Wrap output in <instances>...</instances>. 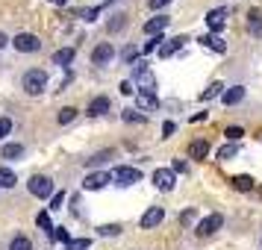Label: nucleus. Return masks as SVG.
<instances>
[{
  "label": "nucleus",
  "mask_w": 262,
  "mask_h": 250,
  "mask_svg": "<svg viewBox=\"0 0 262 250\" xmlns=\"http://www.w3.org/2000/svg\"><path fill=\"white\" fill-rule=\"evenodd\" d=\"M133 83L139 85V95H156V77L144 59L133 62Z\"/></svg>",
  "instance_id": "nucleus-1"
},
{
  "label": "nucleus",
  "mask_w": 262,
  "mask_h": 250,
  "mask_svg": "<svg viewBox=\"0 0 262 250\" xmlns=\"http://www.w3.org/2000/svg\"><path fill=\"white\" fill-rule=\"evenodd\" d=\"M124 59L130 62V65L136 62V48H133V44H130V48H124Z\"/></svg>",
  "instance_id": "nucleus-42"
},
{
  "label": "nucleus",
  "mask_w": 262,
  "mask_h": 250,
  "mask_svg": "<svg viewBox=\"0 0 262 250\" xmlns=\"http://www.w3.org/2000/svg\"><path fill=\"white\" fill-rule=\"evenodd\" d=\"M121 118L127 121V124H144V121H147L139 109H124V115H121Z\"/></svg>",
  "instance_id": "nucleus-26"
},
{
  "label": "nucleus",
  "mask_w": 262,
  "mask_h": 250,
  "mask_svg": "<svg viewBox=\"0 0 262 250\" xmlns=\"http://www.w3.org/2000/svg\"><path fill=\"white\" fill-rule=\"evenodd\" d=\"M6 44H9V38H6V33H0V50L6 48Z\"/></svg>",
  "instance_id": "nucleus-46"
},
{
  "label": "nucleus",
  "mask_w": 262,
  "mask_h": 250,
  "mask_svg": "<svg viewBox=\"0 0 262 250\" xmlns=\"http://www.w3.org/2000/svg\"><path fill=\"white\" fill-rule=\"evenodd\" d=\"M180 221H183V224H191V221H194V209H183V212H180Z\"/></svg>",
  "instance_id": "nucleus-41"
},
{
  "label": "nucleus",
  "mask_w": 262,
  "mask_h": 250,
  "mask_svg": "<svg viewBox=\"0 0 262 250\" xmlns=\"http://www.w3.org/2000/svg\"><path fill=\"white\" fill-rule=\"evenodd\" d=\"M112 150H100V153H95V156H89V159H85V165L89 168H97V165H103V162H109V159H112Z\"/></svg>",
  "instance_id": "nucleus-23"
},
{
  "label": "nucleus",
  "mask_w": 262,
  "mask_h": 250,
  "mask_svg": "<svg viewBox=\"0 0 262 250\" xmlns=\"http://www.w3.org/2000/svg\"><path fill=\"white\" fill-rule=\"evenodd\" d=\"M248 30H250V36L262 38V12L259 9H250L248 12Z\"/></svg>",
  "instance_id": "nucleus-16"
},
{
  "label": "nucleus",
  "mask_w": 262,
  "mask_h": 250,
  "mask_svg": "<svg viewBox=\"0 0 262 250\" xmlns=\"http://www.w3.org/2000/svg\"><path fill=\"white\" fill-rule=\"evenodd\" d=\"M147 3H150V9H162V6L171 3V0H147Z\"/></svg>",
  "instance_id": "nucleus-44"
},
{
  "label": "nucleus",
  "mask_w": 262,
  "mask_h": 250,
  "mask_svg": "<svg viewBox=\"0 0 262 250\" xmlns=\"http://www.w3.org/2000/svg\"><path fill=\"white\" fill-rule=\"evenodd\" d=\"M154 186L162 191H171L174 189V171L171 168H159V171H154Z\"/></svg>",
  "instance_id": "nucleus-11"
},
{
  "label": "nucleus",
  "mask_w": 262,
  "mask_h": 250,
  "mask_svg": "<svg viewBox=\"0 0 262 250\" xmlns=\"http://www.w3.org/2000/svg\"><path fill=\"white\" fill-rule=\"evenodd\" d=\"M74 62V48H62L53 53V65H62V68H68Z\"/></svg>",
  "instance_id": "nucleus-19"
},
{
  "label": "nucleus",
  "mask_w": 262,
  "mask_h": 250,
  "mask_svg": "<svg viewBox=\"0 0 262 250\" xmlns=\"http://www.w3.org/2000/svg\"><path fill=\"white\" fill-rule=\"evenodd\" d=\"M218 95H224V85H221V83H212V85H209V88L201 95V100H203V103H209V100H215Z\"/></svg>",
  "instance_id": "nucleus-24"
},
{
  "label": "nucleus",
  "mask_w": 262,
  "mask_h": 250,
  "mask_svg": "<svg viewBox=\"0 0 262 250\" xmlns=\"http://www.w3.org/2000/svg\"><path fill=\"white\" fill-rule=\"evenodd\" d=\"M221 224H224V215H221V212H212L209 218H203L201 224H198V236H201V238L212 236L215 230H221Z\"/></svg>",
  "instance_id": "nucleus-7"
},
{
  "label": "nucleus",
  "mask_w": 262,
  "mask_h": 250,
  "mask_svg": "<svg viewBox=\"0 0 262 250\" xmlns=\"http://www.w3.org/2000/svg\"><path fill=\"white\" fill-rule=\"evenodd\" d=\"M183 44H186V38H183V36H177V38H168V41H165V44H162L159 50H156V53H159L162 59H168V56H174V53H177V50L183 48Z\"/></svg>",
  "instance_id": "nucleus-13"
},
{
  "label": "nucleus",
  "mask_w": 262,
  "mask_h": 250,
  "mask_svg": "<svg viewBox=\"0 0 262 250\" xmlns=\"http://www.w3.org/2000/svg\"><path fill=\"white\" fill-rule=\"evenodd\" d=\"M53 238H56V241H62V244H68V241H71L68 226H53Z\"/></svg>",
  "instance_id": "nucleus-32"
},
{
  "label": "nucleus",
  "mask_w": 262,
  "mask_h": 250,
  "mask_svg": "<svg viewBox=\"0 0 262 250\" xmlns=\"http://www.w3.org/2000/svg\"><path fill=\"white\" fill-rule=\"evenodd\" d=\"M9 250H33V241L27 236H15L12 241H9Z\"/></svg>",
  "instance_id": "nucleus-25"
},
{
  "label": "nucleus",
  "mask_w": 262,
  "mask_h": 250,
  "mask_svg": "<svg viewBox=\"0 0 262 250\" xmlns=\"http://www.w3.org/2000/svg\"><path fill=\"white\" fill-rule=\"evenodd\" d=\"M109 183H112V174H103V171H92V174L83 179V189H85V191H100L103 186H109Z\"/></svg>",
  "instance_id": "nucleus-8"
},
{
  "label": "nucleus",
  "mask_w": 262,
  "mask_h": 250,
  "mask_svg": "<svg viewBox=\"0 0 262 250\" xmlns=\"http://www.w3.org/2000/svg\"><path fill=\"white\" fill-rule=\"evenodd\" d=\"M12 48L18 50V53H38V50H41V41H38V36H33V33H18V36L12 38Z\"/></svg>",
  "instance_id": "nucleus-5"
},
{
  "label": "nucleus",
  "mask_w": 262,
  "mask_h": 250,
  "mask_svg": "<svg viewBox=\"0 0 262 250\" xmlns=\"http://www.w3.org/2000/svg\"><path fill=\"white\" fill-rule=\"evenodd\" d=\"M50 3H56V6H65V3H68V0H50Z\"/></svg>",
  "instance_id": "nucleus-47"
},
{
  "label": "nucleus",
  "mask_w": 262,
  "mask_h": 250,
  "mask_svg": "<svg viewBox=\"0 0 262 250\" xmlns=\"http://www.w3.org/2000/svg\"><path fill=\"white\" fill-rule=\"evenodd\" d=\"M230 183H233L236 191H253V179H250L248 174H238V177H233Z\"/></svg>",
  "instance_id": "nucleus-22"
},
{
  "label": "nucleus",
  "mask_w": 262,
  "mask_h": 250,
  "mask_svg": "<svg viewBox=\"0 0 262 250\" xmlns=\"http://www.w3.org/2000/svg\"><path fill=\"white\" fill-rule=\"evenodd\" d=\"M112 183H118V186H136V183H142V171L130 168V165H118L112 171Z\"/></svg>",
  "instance_id": "nucleus-4"
},
{
  "label": "nucleus",
  "mask_w": 262,
  "mask_h": 250,
  "mask_svg": "<svg viewBox=\"0 0 262 250\" xmlns=\"http://www.w3.org/2000/svg\"><path fill=\"white\" fill-rule=\"evenodd\" d=\"M36 224L41 226V230H45V233H50V236H53V224H50V215H48V212H38Z\"/></svg>",
  "instance_id": "nucleus-31"
},
{
  "label": "nucleus",
  "mask_w": 262,
  "mask_h": 250,
  "mask_svg": "<svg viewBox=\"0 0 262 250\" xmlns=\"http://www.w3.org/2000/svg\"><path fill=\"white\" fill-rule=\"evenodd\" d=\"M12 132V118H0V142Z\"/></svg>",
  "instance_id": "nucleus-36"
},
{
  "label": "nucleus",
  "mask_w": 262,
  "mask_h": 250,
  "mask_svg": "<svg viewBox=\"0 0 262 250\" xmlns=\"http://www.w3.org/2000/svg\"><path fill=\"white\" fill-rule=\"evenodd\" d=\"M97 233H100V236H106V238H112V236H118V233H121V226L118 224H103V226H97Z\"/></svg>",
  "instance_id": "nucleus-34"
},
{
  "label": "nucleus",
  "mask_w": 262,
  "mask_h": 250,
  "mask_svg": "<svg viewBox=\"0 0 262 250\" xmlns=\"http://www.w3.org/2000/svg\"><path fill=\"white\" fill-rule=\"evenodd\" d=\"M189 156L191 159H206V156H209V142H206V139H194V142L189 144Z\"/></svg>",
  "instance_id": "nucleus-14"
},
{
  "label": "nucleus",
  "mask_w": 262,
  "mask_h": 250,
  "mask_svg": "<svg viewBox=\"0 0 262 250\" xmlns=\"http://www.w3.org/2000/svg\"><path fill=\"white\" fill-rule=\"evenodd\" d=\"M174 130H177V124H174V121H168L165 127H162V132H165V139H168V135H171Z\"/></svg>",
  "instance_id": "nucleus-45"
},
{
  "label": "nucleus",
  "mask_w": 262,
  "mask_h": 250,
  "mask_svg": "<svg viewBox=\"0 0 262 250\" xmlns=\"http://www.w3.org/2000/svg\"><path fill=\"white\" fill-rule=\"evenodd\" d=\"M24 156V144H3L0 159H21Z\"/></svg>",
  "instance_id": "nucleus-20"
},
{
  "label": "nucleus",
  "mask_w": 262,
  "mask_h": 250,
  "mask_svg": "<svg viewBox=\"0 0 262 250\" xmlns=\"http://www.w3.org/2000/svg\"><path fill=\"white\" fill-rule=\"evenodd\" d=\"M159 41H165V38H162V36H154L150 41H147V44H144V53H150V50H159V48H162Z\"/></svg>",
  "instance_id": "nucleus-38"
},
{
  "label": "nucleus",
  "mask_w": 262,
  "mask_h": 250,
  "mask_svg": "<svg viewBox=\"0 0 262 250\" xmlns=\"http://www.w3.org/2000/svg\"><path fill=\"white\" fill-rule=\"evenodd\" d=\"M227 15H230V9H227V6H218V9H209V12H206V24H209V30H212V36L224 30Z\"/></svg>",
  "instance_id": "nucleus-6"
},
{
  "label": "nucleus",
  "mask_w": 262,
  "mask_h": 250,
  "mask_svg": "<svg viewBox=\"0 0 262 250\" xmlns=\"http://www.w3.org/2000/svg\"><path fill=\"white\" fill-rule=\"evenodd\" d=\"M74 118H77V109H74V106H65V109H59V124H71Z\"/></svg>",
  "instance_id": "nucleus-33"
},
{
  "label": "nucleus",
  "mask_w": 262,
  "mask_h": 250,
  "mask_svg": "<svg viewBox=\"0 0 262 250\" xmlns=\"http://www.w3.org/2000/svg\"><path fill=\"white\" fill-rule=\"evenodd\" d=\"M133 92H136V88H133V83H130V80H127V83H121V95H124V97H130Z\"/></svg>",
  "instance_id": "nucleus-43"
},
{
  "label": "nucleus",
  "mask_w": 262,
  "mask_h": 250,
  "mask_svg": "<svg viewBox=\"0 0 262 250\" xmlns=\"http://www.w3.org/2000/svg\"><path fill=\"white\" fill-rule=\"evenodd\" d=\"M238 156V147L236 144H224L221 150H218V159H236Z\"/></svg>",
  "instance_id": "nucleus-29"
},
{
  "label": "nucleus",
  "mask_w": 262,
  "mask_h": 250,
  "mask_svg": "<svg viewBox=\"0 0 262 250\" xmlns=\"http://www.w3.org/2000/svg\"><path fill=\"white\" fill-rule=\"evenodd\" d=\"M62 203H65V194H62V191H56V194L50 197V209L56 212V209H62Z\"/></svg>",
  "instance_id": "nucleus-37"
},
{
  "label": "nucleus",
  "mask_w": 262,
  "mask_h": 250,
  "mask_svg": "<svg viewBox=\"0 0 262 250\" xmlns=\"http://www.w3.org/2000/svg\"><path fill=\"white\" fill-rule=\"evenodd\" d=\"M242 97H245V88L242 85H233V88H224L221 100H224L227 106H236V103H242Z\"/></svg>",
  "instance_id": "nucleus-17"
},
{
  "label": "nucleus",
  "mask_w": 262,
  "mask_h": 250,
  "mask_svg": "<svg viewBox=\"0 0 262 250\" xmlns=\"http://www.w3.org/2000/svg\"><path fill=\"white\" fill-rule=\"evenodd\" d=\"M112 56H115V48H112L109 41H100V44L92 50V65H106Z\"/></svg>",
  "instance_id": "nucleus-10"
},
{
  "label": "nucleus",
  "mask_w": 262,
  "mask_h": 250,
  "mask_svg": "<svg viewBox=\"0 0 262 250\" xmlns=\"http://www.w3.org/2000/svg\"><path fill=\"white\" fill-rule=\"evenodd\" d=\"M162 218H165V209H162V206H150V209L142 215L139 226H142V230H154L156 224H162Z\"/></svg>",
  "instance_id": "nucleus-9"
},
{
  "label": "nucleus",
  "mask_w": 262,
  "mask_h": 250,
  "mask_svg": "<svg viewBox=\"0 0 262 250\" xmlns=\"http://www.w3.org/2000/svg\"><path fill=\"white\" fill-rule=\"evenodd\" d=\"M106 112H109V97L100 95L89 103V115H92V118H100V115H106Z\"/></svg>",
  "instance_id": "nucleus-15"
},
{
  "label": "nucleus",
  "mask_w": 262,
  "mask_h": 250,
  "mask_svg": "<svg viewBox=\"0 0 262 250\" xmlns=\"http://www.w3.org/2000/svg\"><path fill=\"white\" fill-rule=\"evenodd\" d=\"M27 189H30V194H33V197H41V200L56 194V189H53V179L45 177V174H33V177H30V183H27Z\"/></svg>",
  "instance_id": "nucleus-3"
},
{
  "label": "nucleus",
  "mask_w": 262,
  "mask_h": 250,
  "mask_svg": "<svg viewBox=\"0 0 262 250\" xmlns=\"http://www.w3.org/2000/svg\"><path fill=\"white\" fill-rule=\"evenodd\" d=\"M198 41H201L203 48H212L215 53H227V44H224V41H221L218 36H212V33H206V36H201Z\"/></svg>",
  "instance_id": "nucleus-18"
},
{
  "label": "nucleus",
  "mask_w": 262,
  "mask_h": 250,
  "mask_svg": "<svg viewBox=\"0 0 262 250\" xmlns=\"http://www.w3.org/2000/svg\"><path fill=\"white\" fill-rule=\"evenodd\" d=\"M124 24H127V15H112V21H109V33L124 30Z\"/></svg>",
  "instance_id": "nucleus-30"
},
{
  "label": "nucleus",
  "mask_w": 262,
  "mask_h": 250,
  "mask_svg": "<svg viewBox=\"0 0 262 250\" xmlns=\"http://www.w3.org/2000/svg\"><path fill=\"white\" fill-rule=\"evenodd\" d=\"M97 15H100V6H97V9H83V12H80V18H83V21H95Z\"/></svg>",
  "instance_id": "nucleus-40"
},
{
  "label": "nucleus",
  "mask_w": 262,
  "mask_h": 250,
  "mask_svg": "<svg viewBox=\"0 0 262 250\" xmlns=\"http://www.w3.org/2000/svg\"><path fill=\"white\" fill-rule=\"evenodd\" d=\"M168 24H171L168 15H156V18H150V21L144 24V33H147V36H159V33H165Z\"/></svg>",
  "instance_id": "nucleus-12"
},
{
  "label": "nucleus",
  "mask_w": 262,
  "mask_h": 250,
  "mask_svg": "<svg viewBox=\"0 0 262 250\" xmlns=\"http://www.w3.org/2000/svg\"><path fill=\"white\" fill-rule=\"evenodd\" d=\"M15 183H18V177H15L12 168L0 165V189H15Z\"/></svg>",
  "instance_id": "nucleus-21"
},
{
  "label": "nucleus",
  "mask_w": 262,
  "mask_h": 250,
  "mask_svg": "<svg viewBox=\"0 0 262 250\" xmlns=\"http://www.w3.org/2000/svg\"><path fill=\"white\" fill-rule=\"evenodd\" d=\"M89 247H92L89 238H71V241L65 244V250H89Z\"/></svg>",
  "instance_id": "nucleus-28"
},
{
  "label": "nucleus",
  "mask_w": 262,
  "mask_h": 250,
  "mask_svg": "<svg viewBox=\"0 0 262 250\" xmlns=\"http://www.w3.org/2000/svg\"><path fill=\"white\" fill-rule=\"evenodd\" d=\"M227 139H230V144H236L238 139H242V135H245V130H242V127H227V132H224Z\"/></svg>",
  "instance_id": "nucleus-35"
},
{
  "label": "nucleus",
  "mask_w": 262,
  "mask_h": 250,
  "mask_svg": "<svg viewBox=\"0 0 262 250\" xmlns=\"http://www.w3.org/2000/svg\"><path fill=\"white\" fill-rule=\"evenodd\" d=\"M171 171H174V174H186V171H189V165H186V159H174V165H171Z\"/></svg>",
  "instance_id": "nucleus-39"
},
{
  "label": "nucleus",
  "mask_w": 262,
  "mask_h": 250,
  "mask_svg": "<svg viewBox=\"0 0 262 250\" xmlns=\"http://www.w3.org/2000/svg\"><path fill=\"white\" fill-rule=\"evenodd\" d=\"M142 109H159L156 95H139V112H142Z\"/></svg>",
  "instance_id": "nucleus-27"
},
{
  "label": "nucleus",
  "mask_w": 262,
  "mask_h": 250,
  "mask_svg": "<svg viewBox=\"0 0 262 250\" xmlns=\"http://www.w3.org/2000/svg\"><path fill=\"white\" fill-rule=\"evenodd\" d=\"M21 85H24V92L30 97H38L45 88H48V71H45V68H30V71L24 74Z\"/></svg>",
  "instance_id": "nucleus-2"
}]
</instances>
